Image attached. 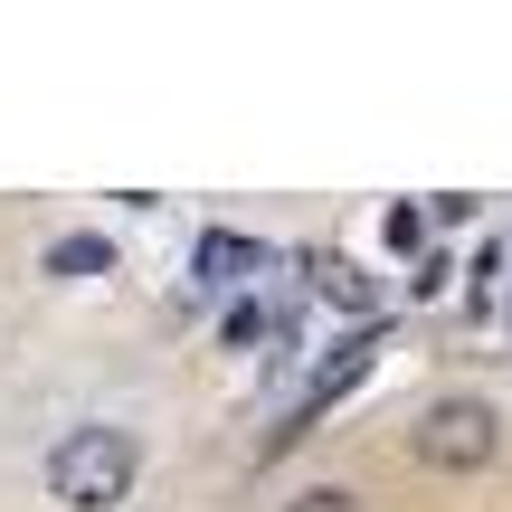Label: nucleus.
Masks as SVG:
<instances>
[{
	"mask_svg": "<svg viewBox=\"0 0 512 512\" xmlns=\"http://www.w3.org/2000/svg\"><path fill=\"white\" fill-rule=\"evenodd\" d=\"M133 475H143V437H133V427L86 418V427H67V437L48 446V503L57 512H114L133 494Z\"/></svg>",
	"mask_w": 512,
	"mask_h": 512,
	"instance_id": "nucleus-1",
	"label": "nucleus"
},
{
	"mask_svg": "<svg viewBox=\"0 0 512 512\" xmlns=\"http://www.w3.org/2000/svg\"><path fill=\"white\" fill-rule=\"evenodd\" d=\"M408 456H418L427 475H484V465L503 456V408L475 399V389H446V399H427L418 418H408Z\"/></svg>",
	"mask_w": 512,
	"mask_h": 512,
	"instance_id": "nucleus-2",
	"label": "nucleus"
},
{
	"mask_svg": "<svg viewBox=\"0 0 512 512\" xmlns=\"http://www.w3.org/2000/svg\"><path fill=\"white\" fill-rule=\"evenodd\" d=\"M313 285H323L332 304H370V275H361V266H342V256H313Z\"/></svg>",
	"mask_w": 512,
	"mask_h": 512,
	"instance_id": "nucleus-3",
	"label": "nucleus"
},
{
	"mask_svg": "<svg viewBox=\"0 0 512 512\" xmlns=\"http://www.w3.org/2000/svg\"><path fill=\"white\" fill-rule=\"evenodd\" d=\"M48 266H57V275H95V266H105V238H57Z\"/></svg>",
	"mask_w": 512,
	"mask_h": 512,
	"instance_id": "nucleus-4",
	"label": "nucleus"
},
{
	"mask_svg": "<svg viewBox=\"0 0 512 512\" xmlns=\"http://www.w3.org/2000/svg\"><path fill=\"white\" fill-rule=\"evenodd\" d=\"M200 266L209 275H238V266H256V247L247 238H200Z\"/></svg>",
	"mask_w": 512,
	"mask_h": 512,
	"instance_id": "nucleus-5",
	"label": "nucleus"
},
{
	"mask_svg": "<svg viewBox=\"0 0 512 512\" xmlns=\"http://www.w3.org/2000/svg\"><path fill=\"white\" fill-rule=\"evenodd\" d=\"M285 512H361V494H342V484H313V494H294Z\"/></svg>",
	"mask_w": 512,
	"mask_h": 512,
	"instance_id": "nucleus-6",
	"label": "nucleus"
}]
</instances>
